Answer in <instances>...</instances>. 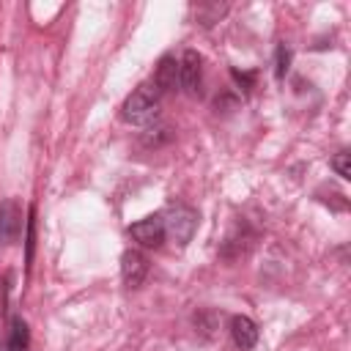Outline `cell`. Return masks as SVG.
I'll return each instance as SVG.
<instances>
[{
    "mask_svg": "<svg viewBox=\"0 0 351 351\" xmlns=\"http://www.w3.org/2000/svg\"><path fill=\"white\" fill-rule=\"evenodd\" d=\"M129 236L140 247H159L165 241V219H162V214H151V217L134 222L129 228Z\"/></svg>",
    "mask_w": 351,
    "mask_h": 351,
    "instance_id": "obj_4",
    "label": "cell"
},
{
    "mask_svg": "<svg viewBox=\"0 0 351 351\" xmlns=\"http://www.w3.org/2000/svg\"><path fill=\"white\" fill-rule=\"evenodd\" d=\"M159 101H162V96L154 90V85L143 82L126 96V101L121 107V118L134 126H148L159 118Z\"/></svg>",
    "mask_w": 351,
    "mask_h": 351,
    "instance_id": "obj_1",
    "label": "cell"
},
{
    "mask_svg": "<svg viewBox=\"0 0 351 351\" xmlns=\"http://www.w3.org/2000/svg\"><path fill=\"white\" fill-rule=\"evenodd\" d=\"M33 244H36V208H27V219H25V263L30 269L33 263Z\"/></svg>",
    "mask_w": 351,
    "mask_h": 351,
    "instance_id": "obj_10",
    "label": "cell"
},
{
    "mask_svg": "<svg viewBox=\"0 0 351 351\" xmlns=\"http://www.w3.org/2000/svg\"><path fill=\"white\" fill-rule=\"evenodd\" d=\"M162 219H165V236H170L178 247L189 244L197 228V214L189 206H173L162 214Z\"/></svg>",
    "mask_w": 351,
    "mask_h": 351,
    "instance_id": "obj_2",
    "label": "cell"
},
{
    "mask_svg": "<svg viewBox=\"0 0 351 351\" xmlns=\"http://www.w3.org/2000/svg\"><path fill=\"white\" fill-rule=\"evenodd\" d=\"M200 55L195 49H186L178 60V88L186 96H200V85H203V66H200Z\"/></svg>",
    "mask_w": 351,
    "mask_h": 351,
    "instance_id": "obj_3",
    "label": "cell"
},
{
    "mask_svg": "<svg viewBox=\"0 0 351 351\" xmlns=\"http://www.w3.org/2000/svg\"><path fill=\"white\" fill-rule=\"evenodd\" d=\"M230 337L241 351H250L258 343V324L247 315H233L230 318Z\"/></svg>",
    "mask_w": 351,
    "mask_h": 351,
    "instance_id": "obj_8",
    "label": "cell"
},
{
    "mask_svg": "<svg viewBox=\"0 0 351 351\" xmlns=\"http://www.w3.org/2000/svg\"><path fill=\"white\" fill-rule=\"evenodd\" d=\"M0 239H3V230H0Z\"/></svg>",
    "mask_w": 351,
    "mask_h": 351,
    "instance_id": "obj_13",
    "label": "cell"
},
{
    "mask_svg": "<svg viewBox=\"0 0 351 351\" xmlns=\"http://www.w3.org/2000/svg\"><path fill=\"white\" fill-rule=\"evenodd\" d=\"M332 167H335V173H337L340 178H351V154H348L346 148L337 151L335 159H332Z\"/></svg>",
    "mask_w": 351,
    "mask_h": 351,
    "instance_id": "obj_11",
    "label": "cell"
},
{
    "mask_svg": "<svg viewBox=\"0 0 351 351\" xmlns=\"http://www.w3.org/2000/svg\"><path fill=\"white\" fill-rule=\"evenodd\" d=\"M121 274H123L126 288H140L148 274V258L140 250H126L121 258Z\"/></svg>",
    "mask_w": 351,
    "mask_h": 351,
    "instance_id": "obj_5",
    "label": "cell"
},
{
    "mask_svg": "<svg viewBox=\"0 0 351 351\" xmlns=\"http://www.w3.org/2000/svg\"><path fill=\"white\" fill-rule=\"evenodd\" d=\"M0 351H30V329L19 315H14L8 321V329H5V337L0 343Z\"/></svg>",
    "mask_w": 351,
    "mask_h": 351,
    "instance_id": "obj_7",
    "label": "cell"
},
{
    "mask_svg": "<svg viewBox=\"0 0 351 351\" xmlns=\"http://www.w3.org/2000/svg\"><path fill=\"white\" fill-rule=\"evenodd\" d=\"M0 230L5 241H16L22 233V208L16 200H5L0 206Z\"/></svg>",
    "mask_w": 351,
    "mask_h": 351,
    "instance_id": "obj_9",
    "label": "cell"
},
{
    "mask_svg": "<svg viewBox=\"0 0 351 351\" xmlns=\"http://www.w3.org/2000/svg\"><path fill=\"white\" fill-rule=\"evenodd\" d=\"M288 63H291V49H288L285 44H280V47H277V66H274V74H277V80H282V77H285V71H288Z\"/></svg>",
    "mask_w": 351,
    "mask_h": 351,
    "instance_id": "obj_12",
    "label": "cell"
},
{
    "mask_svg": "<svg viewBox=\"0 0 351 351\" xmlns=\"http://www.w3.org/2000/svg\"><path fill=\"white\" fill-rule=\"evenodd\" d=\"M151 85H154V90H156L159 96L176 90V85H178V60L170 58V55H165V58L159 60V66L154 69V80H151Z\"/></svg>",
    "mask_w": 351,
    "mask_h": 351,
    "instance_id": "obj_6",
    "label": "cell"
}]
</instances>
